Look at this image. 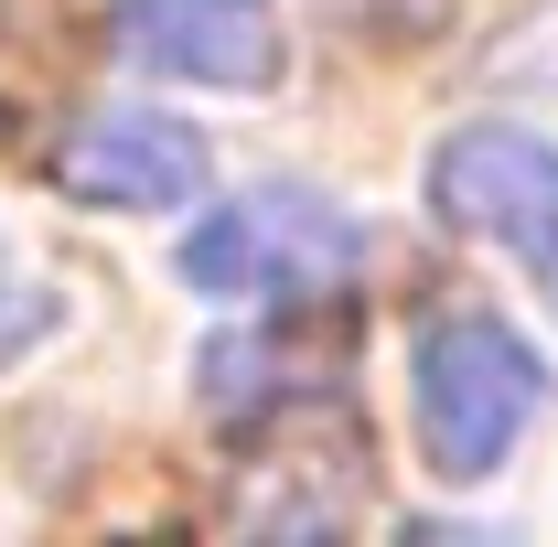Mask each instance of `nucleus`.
<instances>
[{"label": "nucleus", "instance_id": "6", "mask_svg": "<svg viewBox=\"0 0 558 547\" xmlns=\"http://www.w3.org/2000/svg\"><path fill=\"white\" fill-rule=\"evenodd\" d=\"M33 323H44V301H22V290H0V343H11V333H33Z\"/></svg>", "mask_w": 558, "mask_h": 547}, {"label": "nucleus", "instance_id": "5", "mask_svg": "<svg viewBox=\"0 0 558 547\" xmlns=\"http://www.w3.org/2000/svg\"><path fill=\"white\" fill-rule=\"evenodd\" d=\"M54 183L75 205H119V215H161L205 183V139L183 119H140V108H108L54 150Z\"/></svg>", "mask_w": 558, "mask_h": 547}, {"label": "nucleus", "instance_id": "3", "mask_svg": "<svg viewBox=\"0 0 558 547\" xmlns=\"http://www.w3.org/2000/svg\"><path fill=\"white\" fill-rule=\"evenodd\" d=\"M429 205H440V226L494 236V247L558 269V150L537 130H505V119L451 130L429 150Z\"/></svg>", "mask_w": 558, "mask_h": 547}, {"label": "nucleus", "instance_id": "4", "mask_svg": "<svg viewBox=\"0 0 558 547\" xmlns=\"http://www.w3.org/2000/svg\"><path fill=\"white\" fill-rule=\"evenodd\" d=\"M119 54L194 86H269L279 11L269 0H119Z\"/></svg>", "mask_w": 558, "mask_h": 547}, {"label": "nucleus", "instance_id": "1", "mask_svg": "<svg viewBox=\"0 0 558 547\" xmlns=\"http://www.w3.org/2000/svg\"><path fill=\"white\" fill-rule=\"evenodd\" d=\"M526 418H537V354L494 312H451V323L418 333V440H429L440 483L505 473Z\"/></svg>", "mask_w": 558, "mask_h": 547}, {"label": "nucleus", "instance_id": "2", "mask_svg": "<svg viewBox=\"0 0 558 547\" xmlns=\"http://www.w3.org/2000/svg\"><path fill=\"white\" fill-rule=\"evenodd\" d=\"M365 269V226L312 194H247V205L205 215L183 236V279L236 301V290H279V301H323Z\"/></svg>", "mask_w": 558, "mask_h": 547}]
</instances>
